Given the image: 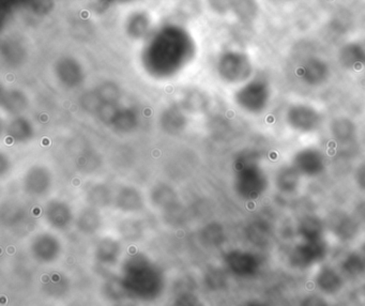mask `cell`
Instances as JSON below:
<instances>
[{"label": "cell", "instance_id": "10", "mask_svg": "<svg viewBox=\"0 0 365 306\" xmlns=\"http://www.w3.org/2000/svg\"><path fill=\"white\" fill-rule=\"evenodd\" d=\"M119 306H131V305H119Z\"/></svg>", "mask_w": 365, "mask_h": 306}, {"label": "cell", "instance_id": "6", "mask_svg": "<svg viewBox=\"0 0 365 306\" xmlns=\"http://www.w3.org/2000/svg\"><path fill=\"white\" fill-rule=\"evenodd\" d=\"M300 233L304 241H318L322 240V225L316 218H305L301 224Z\"/></svg>", "mask_w": 365, "mask_h": 306}, {"label": "cell", "instance_id": "7", "mask_svg": "<svg viewBox=\"0 0 365 306\" xmlns=\"http://www.w3.org/2000/svg\"><path fill=\"white\" fill-rule=\"evenodd\" d=\"M174 306H204V304L196 295H192V293H185L176 300Z\"/></svg>", "mask_w": 365, "mask_h": 306}, {"label": "cell", "instance_id": "1", "mask_svg": "<svg viewBox=\"0 0 365 306\" xmlns=\"http://www.w3.org/2000/svg\"><path fill=\"white\" fill-rule=\"evenodd\" d=\"M123 282L129 293L153 299L161 293L162 274L155 265L138 257L125 265Z\"/></svg>", "mask_w": 365, "mask_h": 306}, {"label": "cell", "instance_id": "5", "mask_svg": "<svg viewBox=\"0 0 365 306\" xmlns=\"http://www.w3.org/2000/svg\"><path fill=\"white\" fill-rule=\"evenodd\" d=\"M341 270L349 277H359L365 274V253H351L343 262Z\"/></svg>", "mask_w": 365, "mask_h": 306}, {"label": "cell", "instance_id": "2", "mask_svg": "<svg viewBox=\"0 0 365 306\" xmlns=\"http://www.w3.org/2000/svg\"><path fill=\"white\" fill-rule=\"evenodd\" d=\"M326 255L327 248L322 240L304 241L292 250L289 255V263L296 269H309L319 263Z\"/></svg>", "mask_w": 365, "mask_h": 306}, {"label": "cell", "instance_id": "4", "mask_svg": "<svg viewBox=\"0 0 365 306\" xmlns=\"http://www.w3.org/2000/svg\"><path fill=\"white\" fill-rule=\"evenodd\" d=\"M315 284L326 295H336L343 288L344 280L341 274L329 265H322L315 276Z\"/></svg>", "mask_w": 365, "mask_h": 306}, {"label": "cell", "instance_id": "9", "mask_svg": "<svg viewBox=\"0 0 365 306\" xmlns=\"http://www.w3.org/2000/svg\"><path fill=\"white\" fill-rule=\"evenodd\" d=\"M243 306H268L267 304L262 303L260 301H249Z\"/></svg>", "mask_w": 365, "mask_h": 306}, {"label": "cell", "instance_id": "8", "mask_svg": "<svg viewBox=\"0 0 365 306\" xmlns=\"http://www.w3.org/2000/svg\"><path fill=\"white\" fill-rule=\"evenodd\" d=\"M303 306H328L324 300L318 297H309L303 301Z\"/></svg>", "mask_w": 365, "mask_h": 306}, {"label": "cell", "instance_id": "3", "mask_svg": "<svg viewBox=\"0 0 365 306\" xmlns=\"http://www.w3.org/2000/svg\"><path fill=\"white\" fill-rule=\"evenodd\" d=\"M225 261L230 271L239 277L254 276L260 269L259 259L252 253L235 250L226 256Z\"/></svg>", "mask_w": 365, "mask_h": 306}]
</instances>
